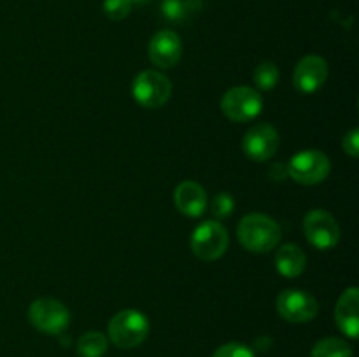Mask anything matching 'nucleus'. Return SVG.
<instances>
[{"mask_svg": "<svg viewBox=\"0 0 359 357\" xmlns=\"http://www.w3.org/2000/svg\"><path fill=\"white\" fill-rule=\"evenodd\" d=\"M305 262V252L298 247L297 244H286L277 251L276 254V268L286 279H297L304 273Z\"/></svg>", "mask_w": 359, "mask_h": 357, "instance_id": "nucleus-15", "label": "nucleus"}, {"mask_svg": "<svg viewBox=\"0 0 359 357\" xmlns=\"http://www.w3.org/2000/svg\"><path fill=\"white\" fill-rule=\"evenodd\" d=\"M210 210H212L216 219H226V217H230L235 210L233 196L230 192H219V195H216L212 200Z\"/></svg>", "mask_w": 359, "mask_h": 357, "instance_id": "nucleus-20", "label": "nucleus"}, {"mask_svg": "<svg viewBox=\"0 0 359 357\" xmlns=\"http://www.w3.org/2000/svg\"><path fill=\"white\" fill-rule=\"evenodd\" d=\"M335 318L340 331L349 338H358L359 335V290L358 287H349L339 298L335 307Z\"/></svg>", "mask_w": 359, "mask_h": 357, "instance_id": "nucleus-13", "label": "nucleus"}, {"mask_svg": "<svg viewBox=\"0 0 359 357\" xmlns=\"http://www.w3.org/2000/svg\"><path fill=\"white\" fill-rule=\"evenodd\" d=\"M241 244L251 252H270L280 240V226L265 214H249L238 223Z\"/></svg>", "mask_w": 359, "mask_h": 357, "instance_id": "nucleus-1", "label": "nucleus"}, {"mask_svg": "<svg viewBox=\"0 0 359 357\" xmlns=\"http://www.w3.org/2000/svg\"><path fill=\"white\" fill-rule=\"evenodd\" d=\"M147 55H149L151 62L160 66V69H172L181 59V37L172 30H160L149 41Z\"/></svg>", "mask_w": 359, "mask_h": 357, "instance_id": "nucleus-12", "label": "nucleus"}, {"mask_svg": "<svg viewBox=\"0 0 359 357\" xmlns=\"http://www.w3.org/2000/svg\"><path fill=\"white\" fill-rule=\"evenodd\" d=\"M255 83L263 91H269L272 88H276L277 83H279V69H277L276 63H259L255 70Z\"/></svg>", "mask_w": 359, "mask_h": 357, "instance_id": "nucleus-19", "label": "nucleus"}, {"mask_svg": "<svg viewBox=\"0 0 359 357\" xmlns=\"http://www.w3.org/2000/svg\"><path fill=\"white\" fill-rule=\"evenodd\" d=\"M332 170L328 156L321 150L307 149L293 156L287 164V175L294 182L304 186H314L325 181Z\"/></svg>", "mask_w": 359, "mask_h": 357, "instance_id": "nucleus-6", "label": "nucleus"}, {"mask_svg": "<svg viewBox=\"0 0 359 357\" xmlns=\"http://www.w3.org/2000/svg\"><path fill=\"white\" fill-rule=\"evenodd\" d=\"M312 357H353V349L346 340L330 336L316 343L312 349Z\"/></svg>", "mask_w": 359, "mask_h": 357, "instance_id": "nucleus-17", "label": "nucleus"}, {"mask_svg": "<svg viewBox=\"0 0 359 357\" xmlns=\"http://www.w3.org/2000/svg\"><path fill=\"white\" fill-rule=\"evenodd\" d=\"M214 357H256L251 346L244 345V343L230 342L221 345L219 349L214 352Z\"/></svg>", "mask_w": 359, "mask_h": 357, "instance_id": "nucleus-22", "label": "nucleus"}, {"mask_svg": "<svg viewBox=\"0 0 359 357\" xmlns=\"http://www.w3.org/2000/svg\"><path fill=\"white\" fill-rule=\"evenodd\" d=\"M221 111L230 121L248 122L258 118L259 112L263 111V98L252 88H231L221 98Z\"/></svg>", "mask_w": 359, "mask_h": 357, "instance_id": "nucleus-5", "label": "nucleus"}, {"mask_svg": "<svg viewBox=\"0 0 359 357\" xmlns=\"http://www.w3.org/2000/svg\"><path fill=\"white\" fill-rule=\"evenodd\" d=\"M147 0H132V4H135V6H144Z\"/></svg>", "mask_w": 359, "mask_h": 357, "instance_id": "nucleus-24", "label": "nucleus"}, {"mask_svg": "<svg viewBox=\"0 0 359 357\" xmlns=\"http://www.w3.org/2000/svg\"><path fill=\"white\" fill-rule=\"evenodd\" d=\"M279 149V133L269 122H258L245 132L242 150L252 161H266Z\"/></svg>", "mask_w": 359, "mask_h": 357, "instance_id": "nucleus-10", "label": "nucleus"}, {"mask_svg": "<svg viewBox=\"0 0 359 357\" xmlns=\"http://www.w3.org/2000/svg\"><path fill=\"white\" fill-rule=\"evenodd\" d=\"M132 0H104V14L112 21H121L132 10Z\"/></svg>", "mask_w": 359, "mask_h": 357, "instance_id": "nucleus-21", "label": "nucleus"}, {"mask_svg": "<svg viewBox=\"0 0 359 357\" xmlns=\"http://www.w3.org/2000/svg\"><path fill=\"white\" fill-rule=\"evenodd\" d=\"M174 203L179 212L188 217H200L207 209L205 189L191 181H184L175 188Z\"/></svg>", "mask_w": 359, "mask_h": 357, "instance_id": "nucleus-14", "label": "nucleus"}, {"mask_svg": "<svg viewBox=\"0 0 359 357\" xmlns=\"http://www.w3.org/2000/svg\"><path fill=\"white\" fill-rule=\"evenodd\" d=\"M304 231L307 240L321 251H330L340 240V227L335 217L326 210H312L305 216Z\"/></svg>", "mask_w": 359, "mask_h": 357, "instance_id": "nucleus-9", "label": "nucleus"}, {"mask_svg": "<svg viewBox=\"0 0 359 357\" xmlns=\"http://www.w3.org/2000/svg\"><path fill=\"white\" fill-rule=\"evenodd\" d=\"M342 147L349 156L353 158L359 156V130L358 128H353L346 136H344Z\"/></svg>", "mask_w": 359, "mask_h": 357, "instance_id": "nucleus-23", "label": "nucleus"}, {"mask_svg": "<svg viewBox=\"0 0 359 357\" xmlns=\"http://www.w3.org/2000/svg\"><path fill=\"white\" fill-rule=\"evenodd\" d=\"M228 233L217 220H205L191 234V251L202 261H216L226 252Z\"/></svg>", "mask_w": 359, "mask_h": 357, "instance_id": "nucleus-7", "label": "nucleus"}, {"mask_svg": "<svg viewBox=\"0 0 359 357\" xmlns=\"http://www.w3.org/2000/svg\"><path fill=\"white\" fill-rule=\"evenodd\" d=\"M277 312L287 322L302 324L318 315L319 304L312 294L302 289H284L277 298Z\"/></svg>", "mask_w": 359, "mask_h": 357, "instance_id": "nucleus-8", "label": "nucleus"}, {"mask_svg": "<svg viewBox=\"0 0 359 357\" xmlns=\"http://www.w3.org/2000/svg\"><path fill=\"white\" fill-rule=\"evenodd\" d=\"M107 350V336L98 331H88L77 342V354L81 357H102Z\"/></svg>", "mask_w": 359, "mask_h": 357, "instance_id": "nucleus-18", "label": "nucleus"}, {"mask_svg": "<svg viewBox=\"0 0 359 357\" xmlns=\"http://www.w3.org/2000/svg\"><path fill=\"white\" fill-rule=\"evenodd\" d=\"M132 94L144 108H160L172 94V83L158 70H144L133 79Z\"/></svg>", "mask_w": 359, "mask_h": 357, "instance_id": "nucleus-4", "label": "nucleus"}, {"mask_svg": "<svg viewBox=\"0 0 359 357\" xmlns=\"http://www.w3.org/2000/svg\"><path fill=\"white\" fill-rule=\"evenodd\" d=\"M149 335V321L139 310H121L109 322V338L119 349H135Z\"/></svg>", "mask_w": 359, "mask_h": 357, "instance_id": "nucleus-2", "label": "nucleus"}, {"mask_svg": "<svg viewBox=\"0 0 359 357\" xmlns=\"http://www.w3.org/2000/svg\"><path fill=\"white\" fill-rule=\"evenodd\" d=\"M202 9V0H161V16L172 23H182Z\"/></svg>", "mask_w": 359, "mask_h": 357, "instance_id": "nucleus-16", "label": "nucleus"}, {"mask_svg": "<svg viewBox=\"0 0 359 357\" xmlns=\"http://www.w3.org/2000/svg\"><path fill=\"white\" fill-rule=\"evenodd\" d=\"M328 77V63L321 56H305L294 66L293 83L300 93L311 94L318 91Z\"/></svg>", "mask_w": 359, "mask_h": 357, "instance_id": "nucleus-11", "label": "nucleus"}, {"mask_svg": "<svg viewBox=\"0 0 359 357\" xmlns=\"http://www.w3.org/2000/svg\"><path fill=\"white\" fill-rule=\"evenodd\" d=\"M28 318L44 335H62L70 324V312L55 298H39L28 308Z\"/></svg>", "mask_w": 359, "mask_h": 357, "instance_id": "nucleus-3", "label": "nucleus"}]
</instances>
